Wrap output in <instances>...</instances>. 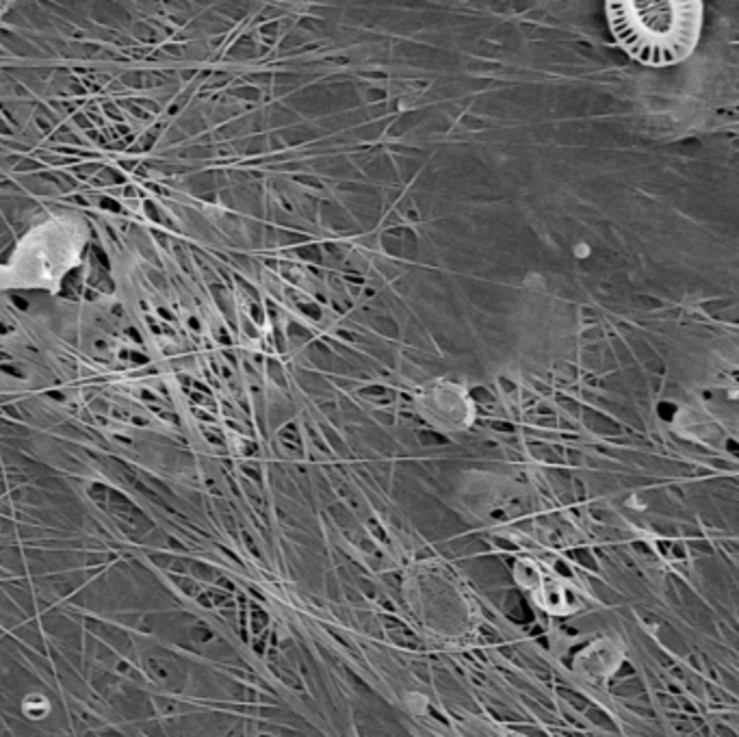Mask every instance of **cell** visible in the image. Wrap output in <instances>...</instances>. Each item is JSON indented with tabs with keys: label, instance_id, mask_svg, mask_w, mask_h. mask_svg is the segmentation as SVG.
Masks as SVG:
<instances>
[{
	"label": "cell",
	"instance_id": "1",
	"mask_svg": "<svg viewBox=\"0 0 739 737\" xmlns=\"http://www.w3.org/2000/svg\"><path fill=\"white\" fill-rule=\"evenodd\" d=\"M612 29L642 63H674L692 50L698 33V5L614 3Z\"/></svg>",
	"mask_w": 739,
	"mask_h": 737
}]
</instances>
